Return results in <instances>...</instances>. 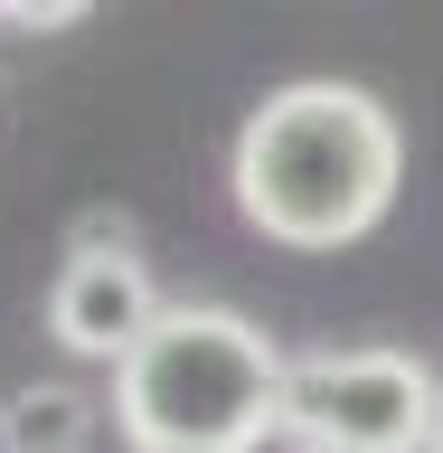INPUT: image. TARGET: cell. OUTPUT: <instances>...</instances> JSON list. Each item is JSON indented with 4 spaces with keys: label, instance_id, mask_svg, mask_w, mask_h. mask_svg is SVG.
Returning a JSON list of instances; mask_svg holds the SVG:
<instances>
[{
    "label": "cell",
    "instance_id": "obj_8",
    "mask_svg": "<svg viewBox=\"0 0 443 453\" xmlns=\"http://www.w3.org/2000/svg\"><path fill=\"white\" fill-rule=\"evenodd\" d=\"M293 453H321V444H293Z\"/></svg>",
    "mask_w": 443,
    "mask_h": 453
},
{
    "label": "cell",
    "instance_id": "obj_1",
    "mask_svg": "<svg viewBox=\"0 0 443 453\" xmlns=\"http://www.w3.org/2000/svg\"><path fill=\"white\" fill-rule=\"evenodd\" d=\"M236 208H246L255 236L302 255L359 246L368 226L396 208V180H406V133L396 113L359 85H274L264 104L236 123Z\"/></svg>",
    "mask_w": 443,
    "mask_h": 453
},
{
    "label": "cell",
    "instance_id": "obj_7",
    "mask_svg": "<svg viewBox=\"0 0 443 453\" xmlns=\"http://www.w3.org/2000/svg\"><path fill=\"white\" fill-rule=\"evenodd\" d=\"M424 453H443V406H434V434H424Z\"/></svg>",
    "mask_w": 443,
    "mask_h": 453
},
{
    "label": "cell",
    "instance_id": "obj_5",
    "mask_svg": "<svg viewBox=\"0 0 443 453\" xmlns=\"http://www.w3.org/2000/svg\"><path fill=\"white\" fill-rule=\"evenodd\" d=\"M95 444V388L76 378H28L0 406V453H85Z\"/></svg>",
    "mask_w": 443,
    "mask_h": 453
},
{
    "label": "cell",
    "instance_id": "obj_6",
    "mask_svg": "<svg viewBox=\"0 0 443 453\" xmlns=\"http://www.w3.org/2000/svg\"><path fill=\"white\" fill-rule=\"evenodd\" d=\"M0 19L10 28H76V19H95L85 0H0Z\"/></svg>",
    "mask_w": 443,
    "mask_h": 453
},
{
    "label": "cell",
    "instance_id": "obj_3",
    "mask_svg": "<svg viewBox=\"0 0 443 453\" xmlns=\"http://www.w3.org/2000/svg\"><path fill=\"white\" fill-rule=\"evenodd\" d=\"M443 378L416 349H311L283 388V434L321 453H424Z\"/></svg>",
    "mask_w": 443,
    "mask_h": 453
},
{
    "label": "cell",
    "instance_id": "obj_4",
    "mask_svg": "<svg viewBox=\"0 0 443 453\" xmlns=\"http://www.w3.org/2000/svg\"><path fill=\"white\" fill-rule=\"evenodd\" d=\"M161 283L141 274V255H66V274L48 283V331L57 349H76V359H133L141 331L161 321Z\"/></svg>",
    "mask_w": 443,
    "mask_h": 453
},
{
    "label": "cell",
    "instance_id": "obj_2",
    "mask_svg": "<svg viewBox=\"0 0 443 453\" xmlns=\"http://www.w3.org/2000/svg\"><path fill=\"white\" fill-rule=\"evenodd\" d=\"M283 359L264 321L226 303H170L113 368V425L133 453H264L283 434Z\"/></svg>",
    "mask_w": 443,
    "mask_h": 453
}]
</instances>
